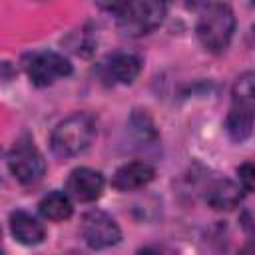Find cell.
I'll use <instances>...</instances> for the list:
<instances>
[{
  "label": "cell",
  "instance_id": "cell-13",
  "mask_svg": "<svg viewBox=\"0 0 255 255\" xmlns=\"http://www.w3.org/2000/svg\"><path fill=\"white\" fill-rule=\"evenodd\" d=\"M231 100H233L231 108L255 116V72H245L235 80L231 90Z\"/></svg>",
  "mask_w": 255,
  "mask_h": 255
},
{
  "label": "cell",
  "instance_id": "cell-11",
  "mask_svg": "<svg viewBox=\"0 0 255 255\" xmlns=\"http://www.w3.org/2000/svg\"><path fill=\"white\" fill-rule=\"evenodd\" d=\"M10 233L22 245H38L46 237L44 225L34 215H30L22 209H18L10 215Z\"/></svg>",
  "mask_w": 255,
  "mask_h": 255
},
{
  "label": "cell",
  "instance_id": "cell-4",
  "mask_svg": "<svg viewBox=\"0 0 255 255\" xmlns=\"http://www.w3.org/2000/svg\"><path fill=\"white\" fill-rule=\"evenodd\" d=\"M8 169L24 185H32L46 173V161L40 149L30 139H18L8 151Z\"/></svg>",
  "mask_w": 255,
  "mask_h": 255
},
{
  "label": "cell",
  "instance_id": "cell-17",
  "mask_svg": "<svg viewBox=\"0 0 255 255\" xmlns=\"http://www.w3.org/2000/svg\"><path fill=\"white\" fill-rule=\"evenodd\" d=\"M135 255H165L161 249H157V247H143V249H139Z\"/></svg>",
  "mask_w": 255,
  "mask_h": 255
},
{
  "label": "cell",
  "instance_id": "cell-15",
  "mask_svg": "<svg viewBox=\"0 0 255 255\" xmlns=\"http://www.w3.org/2000/svg\"><path fill=\"white\" fill-rule=\"evenodd\" d=\"M131 126H133V129L137 131V135L141 139H155L153 124H151V120H149V116L145 112H135L131 116Z\"/></svg>",
  "mask_w": 255,
  "mask_h": 255
},
{
  "label": "cell",
  "instance_id": "cell-1",
  "mask_svg": "<svg viewBox=\"0 0 255 255\" xmlns=\"http://www.w3.org/2000/svg\"><path fill=\"white\" fill-rule=\"evenodd\" d=\"M195 32H197L201 46L207 52L221 54L229 46L233 32H235L233 10L221 2H213V4L203 6V10L197 18Z\"/></svg>",
  "mask_w": 255,
  "mask_h": 255
},
{
  "label": "cell",
  "instance_id": "cell-19",
  "mask_svg": "<svg viewBox=\"0 0 255 255\" xmlns=\"http://www.w3.org/2000/svg\"><path fill=\"white\" fill-rule=\"evenodd\" d=\"M253 32H255V30H253Z\"/></svg>",
  "mask_w": 255,
  "mask_h": 255
},
{
  "label": "cell",
  "instance_id": "cell-12",
  "mask_svg": "<svg viewBox=\"0 0 255 255\" xmlns=\"http://www.w3.org/2000/svg\"><path fill=\"white\" fill-rule=\"evenodd\" d=\"M38 209H40L42 217H46L50 221H64L74 211L72 199L64 191H50L48 195H44L40 205H38Z\"/></svg>",
  "mask_w": 255,
  "mask_h": 255
},
{
  "label": "cell",
  "instance_id": "cell-14",
  "mask_svg": "<svg viewBox=\"0 0 255 255\" xmlns=\"http://www.w3.org/2000/svg\"><path fill=\"white\" fill-rule=\"evenodd\" d=\"M253 122H255L253 114L237 110V108H231L227 118H225V131L233 141H243V139H247L251 135Z\"/></svg>",
  "mask_w": 255,
  "mask_h": 255
},
{
  "label": "cell",
  "instance_id": "cell-18",
  "mask_svg": "<svg viewBox=\"0 0 255 255\" xmlns=\"http://www.w3.org/2000/svg\"><path fill=\"white\" fill-rule=\"evenodd\" d=\"M239 255H255V241H251V243H247L241 251H239Z\"/></svg>",
  "mask_w": 255,
  "mask_h": 255
},
{
  "label": "cell",
  "instance_id": "cell-2",
  "mask_svg": "<svg viewBox=\"0 0 255 255\" xmlns=\"http://www.w3.org/2000/svg\"><path fill=\"white\" fill-rule=\"evenodd\" d=\"M110 10L116 14L118 28L128 36H143L153 32L165 18L167 6L157 0H133L112 4Z\"/></svg>",
  "mask_w": 255,
  "mask_h": 255
},
{
  "label": "cell",
  "instance_id": "cell-7",
  "mask_svg": "<svg viewBox=\"0 0 255 255\" xmlns=\"http://www.w3.org/2000/svg\"><path fill=\"white\" fill-rule=\"evenodd\" d=\"M104 191V175L92 167H76L66 179V193L82 203L96 201Z\"/></svg>",
  "mask_w": 255,
  "mask_h": 255
},
{
  "label": "cell",
  "instance_id": "cell-5",
  "mask_svg": "<svg viewBox=\"0 0 255 255\" xmlns=\"http://www.w3.org/2000/svg\"><path fill=\"white\" fill-rule=\"evenodd\" d=\"M26 74L34 86L44 88L52 86L56 80L68 78L72 74V64L58 52H36L26 62Z\"/></svg>",
  "mask_w": 255,
  "mask_h": 255
},
{
  "label": "cell",
  "instance_id": "cell-6",
  "mask_svg": "<svg viewBox=\"0 0 255 255\" xmlns=\"http://www.w3.org/2000/svg\"><path fill=\"white\" fill-rule=\"evenodd\" d=\"M80 231H82L84 241L92 249H108V247L118 245L122 239V231L116 219L100 209H92L82 217Z\"/></svg>",
  "mask_w": 255,
  "mask_h": 255
},
{
  "label": "cell",
  "instance_id": "cell-8",
  "mask_svg": "<svg viewBox=\"0 0 255 255\" xmlns=\"http://www.w3.org/2000/svg\"><path fill=\"white\" fill-rule=\"evenodd\" d=\"M141 72V58L133 52H114L102 62V76L112 84H131Z\"/></svg>",
  "mask_w": 255,
  "mask_h": 255
},
{
  "label": "cell",
  "instance_id": "cell-9",
  "mask_svg": "<svg viewBox=\"0 0 255 255\" xmlns=\"http://www.w3.org/2000/svg\"><path fill=\"white\" fill-rule=\"evenodd\" d=\"M155 175V169L147 161H128L112 175V185L118 191H133L147 185Z\"/></svg>",
  "mask_w": 255,
  "mask_h": 255
},
{
  "label": "cell",
  "instance_id": "cell-3",
  "mask_svg": "<svg viewBox=\"0 0 255 255\" xmlns=\"http://www.w3.org/2000/svg\"><path fill=\"white\" fill-rule=\"evenodd\" d=\"M96 135V122L90 114L78 112L62 120L52 131V151L58 157H74L90 147Z\"/></svg>",
  "mask_w": 255,
  "mask_h": 255
},
{
  "label": "cell",
  "instance_id": "cell-10",
  "mask_svg": "<svg viewBox=\"0 0 255 255\" xmlns=\"http://www.w3.org/2000/svg\"><path fill=\"white\" fill-rule=\"evenodd\" d=\"M243 187L231 179H217L207 187L205 201L215 211H229L241 203Z\"/></svg>",
  "mask_w": 255,
  "mask_h": 255
},
{
  "label": "cell",
  "instance_id": "cell-16",
  "mask_svg": "<svg viewBox=\"0 0 255 255\" xmlns=\"http://www.w3.org/2000/svg\"><path fill=\"white\" fill-rule=\"evenodd\" d=\"M237 173H239V183H241V187L255 193V159L241 163L239 169H237Z\"/></svg>",
  "mask_w": 255,
  "mask_h": 255
}]
</instances>
